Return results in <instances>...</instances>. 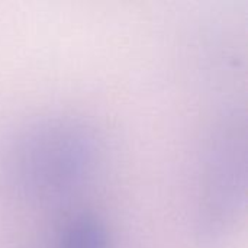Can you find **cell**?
Here are the masks:
<instances>
[{
  "label": "cell",
  "instance_id": "obj_1",
  "mask_svg": "<svg viewBox=\"0 0 248 248\" xmlns=\"http://www.w3.org/2000/svg\"><path fill=\"white\" fill-rule=\"evenodd\" d=\"M102 160V138L87 119L39 115L17 125L1 142L0 185L23 205H58L93 182Z\"/></svg>",
  "mask_w": 248,
  "mask_h": 248
},
{
  "label": "cell",
  "instance_id": "obj_2",
  "mask_svg": "<svg viewBox=\"0 0 248 248\" xmlns=\"http://www.w3.org/2000/svg\"><path fill=\"white\" fill-rule=\"evenodd\" d=\"M193 232L202 248H222L232 237L247 201V118L227 102L203 132L195 185Z\"/></svg>",
  "mask_w": 248,
  "mask_h": 248
},
{
  "label": "cell",
  "instance_id": "obj_3",
  "mask_svg": "<svg viewBox=\"0 0 248 248\" xmlns=\"http://www.w3.org/2000/svg\"><path fill=\"white\" fill-rule=\"evenodd\" d=\"M38 248H113L108 221L93 209H77L54 224Z\"/></svg>",
  "mask_w": 248,
  "mask_h": 248
},
{
  "label": "cell",
  "instance_id": "obj_4",
  "mask_svg": "<svg viewBox=\"0 0 248 248\" xmlns=\"http://www.w3.org/2000/svg\"><path fill=\"white\" fill-rule=\"evenodd\" d=\"M33 248H38V247H33Z\"/></svg>",
  "mask_w": 248,
  "mask_h": 248
}]
</instances>
